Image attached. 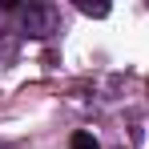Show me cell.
Segmentation results:
<instances>
[{"instance_id": "3", "label": "cell", "mask_w": 149, "mask_h": 149, "mask_svg": "<svg viewBox=\"0 0 149 149\" xmlns=\"http://www.w3.org/2000/svg\"><path fill=\"white\" fill-rule=\"evenodd\" d=\"M77 8H81L85 16H109V4H93V0H81Z\"/></svg>"}, {"instance_id": "1", "label": "cell", "mask_w": 149, "mask_h": 149, "mask_svg": "<svg viewBox=\"0 0 149 149\" xmlns=\"http://www.w3.org/2000/svg\"><path fill=\"white\" fill-rule=\"evenodd\" d=\"M69 149H101V145H97V137H93V133H73Z\"/></svg>"}, {"instance_id": "2", "label": "cell", "mask_w": 149, "mask_h": 149, "mask_svg": "<svg viewBox=\"0 0 149 149\" xmlns=\"http://www.w3.org/2000/svg\"><path fill=\"white\" fill-rule=\"evenodd\" d=\"M45 20H49V16H45L40 8H28V12H24V24H28V28H36V32H45Z\"/></svg>"}]
</instances>
